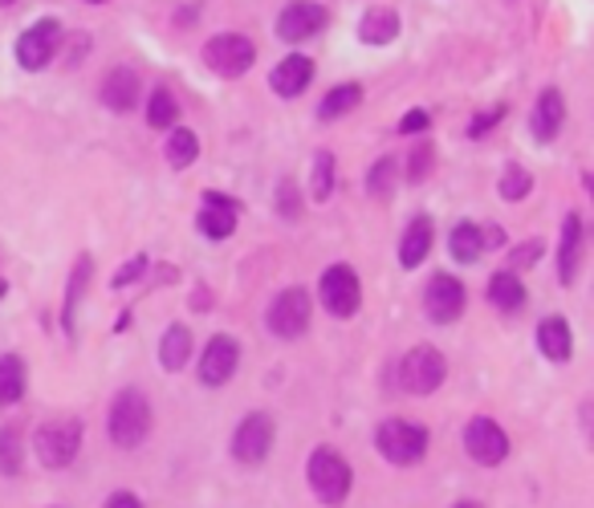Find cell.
<instances>
[{
  "label": "cell",
  "mask_w": 594,
  "mask_h": 508,
  "mask_svg": "<svg viewBox=\"0 0 594 508\" xmlns=\"http://www.w3.org/2000/svg\"><path fill=\"white\" fill-rule=\"evenodd\" d=\"M81 440H86L81 419H74V415H62V419H50V423H41V428L33 431V455H37L41 468L62 472V468H69V464L78 460Z\"/></svg>",
  "instance_id": "obj_3"
},
{
  "label": "cell",
  "mask_w": 594,
  "mask_h": 508,
  "mask_svg": "<svg viewBox=\"0 0 594 508\" xmlns=\"http://www.w3.org/2000/svg\"><path fill=\"white\" fill-rule=\"evenodd\" d=\"M241 366V342L232 334H212L208 346L200 350V383L204 387H224Z\"/></svg>",
  "instance_id": "obj_14"
},
{
  "label": "cell",
  "mask_w": 594,
  "mask_h": 508,
  "mask_svg": "<svg viewBox=\"0 0 594 508\" xmlns=\"http://www.w3.org/2000/svg\"><path fill=\"white\" fill-rule=\"evenodd\" d=\"M147 122L155 126V131H176L179 126V102L172 90H151L147 98Z\"/></svg>",
  "instance_id": "obj_31"
},
{
  "label": "cell",
  "mask_w": 594,
  "mask_h": 508,
  "mask_svg": "<svg viewBox=\"0 0 594 508\" xmlns=\"http://www.w3.org/2000/svg\"><path fill=\"white\" fill-rule=\"evenodd\" d=\"M334 184H338V159L330 151H318L314 155V167H310V196L314 203H326L334 196Z\"/></svg>",
  "instance_id": "obj_30"
},
{
  "label": "cell",
  "mask_w": 594,
  "mask_h": 508,
  "mask_svg": "<svg viewBox=\"0 0 594 508\" xmlns=\"http://www.w3.org/2000/svg\"><path fill=\"white\" fill-rule=\"evenodd\" d=\"M310 321H314V297L301 285L282 289L270 301V309H265V330L273 338H282V342H297V338L310 330Z\"/></svg>",
  "instance_id": "obj_5"
},
{
  "label": "cell",
  "mask_w": 594,
  "mask_h": 508,
  "mask_svg": "<svg viewBox=\"0 0 594 508\" xmlns=\"http://www.w3.org/2000/svg\"><path fill=\"white\" fill-rule=\"evenodd\" d=\"M98 98H102V107L114 110V114H131L139 107V98H143V78H139L131 66H119L110 69L102 86H98Z\"/></svg>",
  "instance_id": "obj_16"
},
{
  "label": "cell",
  "mask_w": 594,
  "mask_h": 508,
  "mask_svg": "<svg viewBox=\"0 0 594 508\" xmlns=\"http://www.w3.org/2000/svg\"><path fill=\"white\" fill-rule=\"evenodd\" d=\"M432 244H436L432 216H416V220L404 228V236H399V265L419 268L424 261H428V253H432Z\"/></svg>",
  "instance_id": "obj_22"
},
{
  "label": "cell",
  "mask_w": 594,
  "mask_h": 508,
  "mask_svg": "<svg viewBox=\"0 0 594 508\" xmlns=\"http://www.w3.org/2000/svg\"><path fill=\"white\" fill-rule=\"evenodd\" d=\"M196 155H200V134L188 131V126L167 131V143H163V159H167V167L184 172V167H191V163H196Z\"/></svg>",
  "instance_id": "obj_29"
},
{
  "label": "cell",
  "mask_w": 594,
  "mask_h": 508,
  "mask_svg": "<svg viewBox=\"0 0 594 508\" xmlns=\"http://www.w3.org/2000/svg\"><path fill=\"white\" fill-rule=\"evenodd\" d=\"M95 281V256L81 253L69 268V281H66V297H62V334L66 338H78V306L86 289Z\"/></svg>",
  "instance_id": "obj_17"
},
{
  "label": "cell",
  "mask_w": 594,
  "mask_h": 508,
  "mask_svg": "<svg viewBox=\"0 0 594 508\" xmlns=\"http://www.w3.org/2000/svg\"><path fill=\"white\" fill-rule=\"evenodd\" d=\"M4 294H9V281H4V277H0V297H4Z\"/></svg>",
  "instance_id": "obj_45"
},
{
  "label": "cell",
  "mask_w": 594,
  "mask_h": 508,
  "mask_svg": "<svg viewBox=\"0 0 594 508\" xmlns=\"http://www.w3.org/2000/svg\"><path fill=\"white\" fill-rule=\"evenodd\" d=\"M277 37L285 41V45H301V41L318 37L326 29V4H318V0H289L282 13H277Z\"/></svg>",
  "instance_id": "obj_13"
},
{
  "label": "cell",
  "mask_w": 594,
  "mask_h": 508,
  "mask_svg": "<svg viewBox=\"0 0 594 508\" xmlns=\"http://www.w3.org/2000/svg\"><path fill=\"white\" fill-rule=\"evenodd\" d=\"M273 440H277V423H273L270 411H249L232 428V460L237 464H244V468H257V464H265L273 452Z\"/></svg>",
  "instance_id": "obj_7"
},
{
  "label": "cell",
  "mask_w": 594,
  "mask_h": 508,
  "mask_svg": "<svg viewBox=\"0 0 594 508\" xmlns=\"http://www.w3.org/2000/svg\"><path fill=\"white\" fill-rule=\"evenodd\" d=\"M505 114H509V107H488L485 114H476V119L469 122V139H481V134H488L497 122H505Z\"/></svg>",
  "instance_id": "obj_39"
},
{
  "label": "cell",
  "mask_w": 594,
  "mask_h": 508,
  "mask_svg": "<svg viewBox=\"0 0 594 508\" xmlns=\"http://www.w3.org/2000/svg\"><path fill=\"white\" fill-rule=\"evenodd\" d=\"M428 126H432V110H424V107L407 110L404 119H399V134H424Z\"/></svg>",
  "instance_id": "obj_40"
},
{
  "label": "cell",
  "mask_w": 594,
  "mask_h": 508,
  "mask_svg": "<svg viewBox=\"0 0 594 508\" xmlns=\"http://www.w3.org/2000/svg\"><path fill=\"white\" fill-rule=\"evenodd\" d=\"M448 253L457 265H476L485 256V244H481V224L473 220H460L452 232H448Z\"/></svg>",
  "instance_id": "obj_27"
},
{
  "label": "cell",
  "mask_w": 594,
  "mask_h": 508,
  "mask_svg": "<svg viewBox=\"0 0 594 508\" xmlns=\"http://www.w3.org/2000/svg\"><path fill=\"white\" fill-rule=\"evenodd\" d=\"M318 301L330 318L351 321L359 309H363V281L351 265H330L318 281Z\"/></svg>",
  "instance_id": "obj_8"
},
{
  "label": "cell",
  "mask_w": 594,
  "mask_h": 508,
  "mask_svg": "<svg viewBox=\"0 0 594 508\" xmlns=\"http://www.w3.org/2000/svg\"><path fill=\"white\" fill-rule=\"evenodd\" d=\"M363 107V86L359 81H342V86H334L330 95L318 102V119L322 122H338V119H346L351 110Z\"/></svg>",
  "instance_id": "obj_28"
},
{
  "label": "cell",
  "mask_w": 594,
  "mask_h": 508,
  "mask_svg": "<svg viewBox=\"0 0 594 508\" xmlns=\"http://www.w3.org/2000/svg\"><path fill=\"white\" fill-rule=\"evenodd\" d=\"M273 208H277V216H282L285 224H297V220H301V212H306V196H301L294 175H285L282 184H277V191H273Z\"/></svg>",
  "instance_id": "obj_32"
},
{
  "label": "cell",
  "mask_w": 594,
  "mask_h": 508,
  "mask_svg": "<svg viewBox=\"0 0 594 508\" xmlns=\"http://www.w3.org/2000/svg\"><path fill=\"white\" fill-rule=\"evenodd\" d=\"M237 220H241V200H232L224 191H204L200 196V212H196V228L208 241H229L237 232Z\"/></svg>",
  "instance_id": "obj_15"
},
{
  "label": "cell",
  "mask_w": 594,
  "mask_h": 508,
  "mask_svg": "<svg viewBox=\"0 0 594 508\" xmlns=\"http://www.w3.org/2000/svg\"><path fill=\"white\" fill-rule=\"evenodd\" d=\"M188 358H191V330L184 321H172L160 338V366L167 375H179L188 366Z\"/></svg>",
  "instance_id": "obj_24"
},
{
  "label": "cell",
  "mask_w": 594,
  "mask_h": 508,
  "mask_svg": "<svg viewBox=\"0 0 594 508\" xmlns=\"http://www.w3.org/2000/svg\"><path fill=\"white\" fill-rule=\"evenodd\" d=\"M13 4H16V0H0V9H13Z\"/></svg>",
  "instance_id": "obj_46"
},
{
  "label": "cell",
  "mask_w": 594,
  "mask_h": 508,
  "mask_svg": "<svg viewBox=\"0 0 594 508\" xmlns=\"http://www.w3.org/2000/svg\"><path fill=\"white\" fill-rule=\"evenodd\" d=\"M29 390V366L21 354H0V407H16Z\"/></svg>",
  "instance_id": "obj_26"
},
{
  "label": "cell",
  "mask_w": 594,
  "mask_h": 508,
  "mask_svg": "<svg viewBox=\"0 0 594 508\" xmlns=\"http://www.w3.org/2000/svg\"><path fill=\"white\" fill-rule=\"evenodd\" d=\"M485 297H488V306L497 309V313H521V309H526V301H529L526 281H521L517 273H509V268H497V273L488 277Z\"/></svg>",
  "instance_id": "obj_21"
},
{
  "label": "cell",
  "mask_w": 594,
  "mask_h": 508,
  "mask_svg": "<svg viewBox=\"0 0 594 508\" xmlns=\"http://www.w3.org/2000/svg\"><path fill=\"white\" fill-rule=\"evenodd\" d=\"M191 309H212V294H208V289H196V297H191Z\"/></svg>",
  "instance_id": "obj_43"
},
{
  "label": "cell",
  "mask_w": 594,
  "mask_h": 508,
  "mask_svg": "<svg viewBox=\"0 0 594 508\" xmlns=\"http://www.w3.org/2000/svg\"><path fill=\"white\" fill-rule=\"evenodd\" d=\"M509 431L501 428L497 419H488V415H476V419H469L464 423V452H469V460H476L481 468H497V464H505L509 460Z\"/></svg>",
  "instance_id": "obj_11"
},
{
  "label": "cell",
  "mask_w": 594,
  "mask_h": 508,
  "mask_svg": "<svg viewBox=\"0 0 594 508\" xmlns=\"http://www.w3.org/2000/svg\"><path fill=\"white\" fill-rule=\"evenodd\" d=\"M541 253H546V244H541L538 236H534V241H526V244H517L514 253H509V273H521V268L538 265Z\"/></svg>",
  "instance_id": "obj_38"
},
{
  "label": "cell",
  "mask_w": 594,
  "mask_h": 508,
  "mask_svg": "<svg viewBox=\"0 0 594 508\" xmlns=\"http://www.w3.org/2000/svg\"><path fill=\"white\" fill-rule=\"evenodd\" d=\"M481 244H485V253H493V249H505L509 236H505V228L501 224H481Z\"/></svg>",
  "instance_id": "obj_41"
},
{
  "label": "cell",
  "mask_w": 594,
  "mask_h": 508,
  "mask_svg": "<svg viewBox=\"0 0 594 508\" xmlns=\"http://www.w3.org/2000/svg\"><path fill=\"white\" fill-rule=\"evenodd\" d=\"M57 54H62V25H57L54 16L33 21V25H29L13 45L16 66L29 69V74H41V69L50 66Z\"/></svg>",
  "instance_id": "obj_10"
},
{
  "label": "cell",
  "mask_w": 594,
  "mask_h": 508,
  "mask_svg": "<svg viewBox=\"0 0 594 508\" xmlns=\"http://www.w3.org/2000/svg\"><path fill=\"white\" fill-rule=\"evenodd\" d=\"M147 273H151V261L139 253V256H131V261H127V265H122L114 277H110V285H114V289H131V285H139L143 277H147Z\"/></svg>",
  "instance_id": "obj_37"
},
{
  "label": "cell",
  "mask_w": 594,
  "mask_h": 508,
  "mask_svg": "<svg viewBox=\"0 0 594 508\" xmlns=\"http://www.w3.org/2000/svg\"><path fill=\"white\" fill-rule=\"evenodd\" d=\"M566 126V98L562 90H541L538 102H534V114H529V134H534V143H554L558 131Z\"/></svg>",
  "instance_id": "obj_18"
},
{
  "label": "cell",
  "mask_w": 594,
  "mask_h": 508,
  "mask_svg": "<svg viewBox=\"0 0 594 508\" xmlns=\"http://www.w3.org/2000/svg\"><path fill=\"white\" fill-rule=\"evenodd\" d=\"M86 4H107V0H86Z\"/></svg>",
  "instance_id": "obj_47"
},
{
  "label": "cell",
  "mask_w": 594,
  "mask_h": 508,
  "mask_svg": "<svg viewBox=\"0 0 594 508\" xmlns=\"http://www.w3.org/2000/svg\"><path fill=\"white\" fill-rule=\"evenodd\" d=\"M582 244H586V236H582V216L566 212V220H562V232H558V281H562V285L579 281Z\"/></svg>",
  "instance_id": "obj_20"
},
{
  "label": "cell",
  "mask_w": 594,
  "mask_h": 508,
  "mask_svg": "<svg viewBox=\"0 0 594 508\" xmlns=\"http://www.w3.org/2000/svg\"><path fill=\"white\" fill-rule=\"evenodd\" d=\"M102 508H143V500H139L135 493H127V488H122V493H110L107 500H102Z\"/></svg>",
  "instance_id": "obj_42"
},
{
  "label": "cell",
  "mask_w": 594,
  "mask_h": 508,
  "mask_svg": "<svg viewBox=\"0 0 594 508\" xmlns=\"http://www.w3.org/2000/svg\"><path fill=\"white\" fill-rule=\"evenodd\" d=\"M310 81H314V57L289 54V57H282V62L273 66L270 90L277 98H301L306 90H310Z\"/></svg>",
  "instance_id": "obj_19"
},
{
  "label": "cell",
  "mask_w": 594,
  "mask_h": 508,
  "mask_svg": "<svg viewBox=\"0 0 594 508\" xmlns=\"http://www.w3.org/2000/svg\"><path fill=\"white\" fill-rule=\"evenodd\" d=\"M464 309H469V289H464V281L452 277V273H432L428 285H424V313H428V321L452 325V321H460Z\"/></svg>",
  "instance_id": "obj_12"
},
{
  "label": "cell",
  "mask_w": 594,
  "mask_h": 508,
  "mask_svg": "<svg viewBox=\"0 0 594 508\" xmlns=\"http://www.w3.org/2000/svg\"><path fill=\"white\" fill-rule=\"evenodd\" d=\"M25 468V443H21V431L16 428H0V476H21Z\"/></svg>",
  "instance_id": "obj_34"
},
{
  "label": "cell",
  "mask_w": 594,
  "mask_h": 508,
  "mask_svg": "<svg viewBox=\"0 0 594 508\" xmlns=\"http://www.w3.org/2000/svg\"><path fill=\"white\" fill-rule=\"evenodd\" d=\"M432 172H436V147L419 139V143H411V151H407V163H404L407 184H424ZM404 175H399V179H404Z\"/></svg>",
  "instance_id": "obj_36"
},
{
  "label": "cell",
  "mask_w": 594,
  "mask_h": 508,
  "mask_svg": "<svg viewBox=\"0 0 594 508\" xmlns=\"http://www.w3.org/2000/svg\"><path fill=\"white\" fill-rule=\"evenodd\" d=\"M200 57L217 78L237 81L257 66V45H253V37H244V33H217V37H208Z\"/></svg>",
  "instance_id": "obj_6"
},
{
  "label": "cell",
  "mask_w": 594,
  "mask_h": 508,
  "mask_svg": "<svg viewBox=\"0 0 594 508\" xmlns=\"http://www.w3.org/2000/svg\"><path fill=\"white\" fill-rule=\"evenodd\" d=\"M428 428L424 423H411V419H383L375 428V448L378 455L395 464V468H416L419 460L428 455Z\"/></svg>",
  "instance_id": "obj_4"
},
{
  "label": "cell",
  "mask_w": 594,
  "mask_h": 508,
  "mask_svg": "<svg viewBox=\"0 0 594 508\" xmlns=\"http://www.w3.org/2000/svg\"><path fill=\"white\" fill-rule=\"evenodd\" d=\"M452 508H485V505H481V500H457Z\"/></svg>",
  "instance_id": "obj_44"
},
{
  "label": "cell",
  "mask_w": 594,
  "mask_h": 508,
  "mask_svg": "<svg viewBox=\"0 0 594 508\" xmlns=\"http://www.w3.org/2000/svg\"><path fill=\"white\" fill-rule=\"evenodd\" d=\"M395 184H399V159H395V155H383V159L366 172V191H371L375 200H392Z\"/></svg>",
  "instance_id": "obj_33"
},
{
  "label": "cell",
  "mask_w": 594,
  "mask_h": 508,
  "mask_svg": "<svg viewBox=\"0 0 594 508\" xmlns=\"http://www.w3.org/2000/svg\"><path fill=\"white\" fill-rule=\"evenodd\" d=\"M534 191V175L521 167V163H509L505 172H501V179H497V196L501 200H509V203H521Z\"/></svg>",
  "instance_id": "obj_35"
},
{
  "label": "cell",
  "mask_w": 594,
  "mask_h": 508,
  "mask_svg": "<svg viewBox=\"0 0 594 508\" xmlns=\"http://www.w3.org/2000/svg\"><path fill=\"white\" fill-rule=\"evenodd\" d=\"M50 508H62V505H50Z\"/></svg>",
  "instance_id": "obj_48"
},
{
  "label": "cell",
  "mask_w": 594,
  "mask_h": 508,
  "mask_svg": "<svg viewBox=\"0 0 594 508\" xmlns=\"http://www.w3.org/2000/svg\"><path fill=\"white\" fill-rule=\"evenodd\" d=\"M448 378V358L436 346H416L399 358V387L407 395H436Z\"/></svg>",
  "instance_id": "obj_9"
},
{
  "label": "cell",
  "mask_w": 594,
  "mask_h": 508,
  "mask_svg": "<svg viewBox=\"0 0 594 508\" xmlns=\"http://www.w3.org/2000/svg\"><path fill=\"white\" fill-rule=\"evenodd\" d=\"M399 13L395 9H387V4H378V9H371V13H363V21H359V41L363 45H375V49H383V45H392L395 37H399Z\"/></svg>",
  "instance_id": "obj_25"
},
{
  "label": "cell",
  "mask_w": 594,
  "mask_h": 508,
  "mask_svg": "<svg viewBox=\"0 0 594 508\" xmlns=\"http://www.w3.org/2000/svg\"><path fill=\"white\" fill-rule=\"evenodd\" d=\"M538 350L550 362H570L574 354V330L566 318H541L538 321Z\"/></svg>",
  "instance_id": "obj_23"
},
{
  "label": "cell",
  "mask_w": 594,
  "mask_h": 508,
  "mask_svg": "<svg viewBox=\"0 0 594 508\" xmlns=\"http://www.w3.org/2000/svg\"><path fill=\"white\" fill-rule=\"evenodd\" d=\"M306 481H310L314 496H318L326 508H338V505H346V496H351V488H354V468L338 448H326L322 443V448H314L310 452Z\"/></svg>",
  "instance_id": "obj_2"
},
{
  "label": "cell",
  "mask_w": 594,
  "mask_h": 508,
  "mask_svg": "<svg viewBox=\"0 0 594 508\" xmlns=\"http://www.w3.org/2000/svg\"><path fill=\"white\" fill-rule=\"evenodd\" d=\"M151 423H155V411H151V399L139 387H122L119 395L110 399L107 435L114 448H122V452L143 448V440L151 435Z\"/></svg>",
  "instance_id": "obj_1"
}]
</instances>
